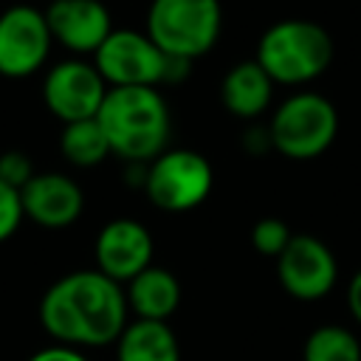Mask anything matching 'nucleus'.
Listing matches in <instances>:
<instances>
[{
  "mask_svg": "<svg viewBox=\"0 0 361 361\" xmlns=\"http://www.w3.org/2000/svg\"><path fill=\"white\" fill-rule=\"evenodd\" d=\"M39 322L62 347H102L124 333L127 296L102 271H73L45 290Z\"/></svg>",
  "mask_w": 361,
  "mask_h": 361,
  "instance_id": "obj_1",
  "label": "nucleus"
},
{
  "mask_svg": "<svg viewBox=\"0 0 361 361\" xmlns=\"http://www.w3.org/2000/svg\"><path fill=\"white\" fill-rule=\"evenodd\" d=\"M96 121L110 152L130 164H149L166 149L169 107L155 87H110Z\"/></svg>",
  "mask_w": 361,
  "mask_h": 361,
  "instance_id": "obj_2",
  "label": "nucleus"
},
{
  "mask_svg": "<svg viewBox=\"0 0 361 361\" xmlns=\"http://www.w3.org/2000/svg\"><path fill=\"white\" fill-rule=\"evenodd\" d=\"M254 59L274 85H305L333 62V39L313 20H279L259 37Z\"/></svg>",
  "mask_w": 361,
  "mask_h": 361,
  "instance_id": "obj_3",
  "label": "nucleus"
},
{
  "mask_svg": "<svg viewBox=\"0 0 361 361\" xmlns=\"http://www.w3.org/2000/svg\"><path fill=\"white\" fill-rule=\"evenodd\" d=\"M220 25V0H152L147 11V37L166 56L189 62L214 48Z\"/></svg>",
  "mask_w": 361,
  "mask_h": 361,
  "instance_id": "obj_4",
  "label": "nucleus"
},
{
  "mask_svg": "<svg viewBox=\"0 0 361 361\" xmlns=\"http://www.w3.org/2000/svg\"><path fill=\"white\" fill-rule=\"evenodd\" d=\"M338 133V113L330 104V99L319 93H293L285 99L271 124V147L293 161H307L322 155Z\"/></svg>",
  "mask_w": 361,
  "mask_h": 361,
  "instance_id": "obj_5",
  "label": "nucleus"
},
{
  "mask_svg": "<svg viewBox=\"0 0 361 361\" xmlns=\"http://www.w3.org/2000/svg\"><path fill=\"white\" fill-rule=\"evenodd\" d=\"M212 166L195 149H164L147 164L144 192L164 212H189L212 192Z\"/></svg>",
  "mask_w": 361,
  "mask_h": 361,
  "instance_id": "obj_6",
  "label": "nucleus"
},
{
  "mask_svg": "<svg viewBox=\"0 0 361 361\" xmlns=\"http://www.w3.org/2000/svg\"><path fill=\"white\" fill-rule=\"evenodd\" d=\"M93 65L107 87H155L164 82L166 54L147 37V31L113 28L93 54Z\"/></svg>",
  "mask_w": 361,
  "mask_h": 361,
  "instance_id": "obj_7",
  "label": "nucleus"
},
{
  "mask_svg": "<svg viewBox=\"0 0 361 361\" xmlns=\"http://www.w3.org/2000/svg\"><path fill=\"white\" fill-rule=\"evenodd\" d=\"M45 11L34 6H11L0 14V76L25 79L37 73L51 51Z\"/></svg>",
  "mask_w": 361,
  "mask_h": 361,
  "instance_id": "obj_8",
  "label": "nucleus"
},
{
  "mask_svg": "<svg viewBox=\"0 0 361 361\" xmlns=\"http://www.w3.org/2000/svg\"><path fill=\"white\" fill-rule=\"evenodd\" d=\"M107 90L110 87L96 71V65L82 62V59H65L54 65L42 82L45 107L62 124L96 118Z\"/></svg>",
  "mask_w": 361,
  "mask_h": 361,
  "instance_id": "obj_9",
  "label": "nucleus"
},
{
  "mask_svg": "<svg viewBox=\"0 0 361 361\" xmlns=\"http://www.w3.org/2000/svg\"><path fill=\"white\" fill-rule=\"evenodd\" d=\"M276 274L282 288L296 299H322L333 290L338 265L333 251L310 234H293L288 248L276 257Z\"/></svg>",
  "mask_w": 361,
  "mask_h": 361,
  "instance_id": "obj_10",
  "label": "nucleus"
},
{
  "mask_svg": "<svg viewBox=\"0 0 361 361\" xmlns=\"http://www.w3.org/2000/svg\"><path fill=\"white\" fill-rule=\"evenodd\" d=\"M152 237L149 231L130 217L110 220L96 237V271L113 282H130L149 268Z\"/></svg>",
  "mask_w": 361,
  "mask_h": 361,
  "instance_id": "obj_11",
  "label": "nucleus"
},
{
  "mask_svg": "<svg viewBox=\"0 0 361 361\" xmlns=\"http://www.w3.org/2000/svg\"><path fill=\"white\" fill-rule=\"evenodd\" d=\"M51 37L73 54H96L110 37V11L99 0H54L45 8Z\"/></svg>",
  "mask_w": 361,
  "mask_h": 361,
  "instance_id": "obj_12",
  "label": "nucleus"
},
{
  "mask_svg": "<svg viewBox=\"0 0 361 361\" xmlns=\"http://www.w3.org/2000/svg\"><path fill=\"white\" fill-rule=\"evenodd\" d=\"M23 214L42 228H65L79 220L85 195L76 180L62 172H37L20 189Z\"/></svg>",
  "mask_w": 361,
  "mask_h": 361,
  "instance_id": "obj_13",
  "label": "nucleus"
},
{
  "mask_svg": "<svg viewBox=\"0 0 361 361\" xmlns=\"http://www.w3.org/2000/svg\"><path fill=\"white\" fill-rule=\"evenodd\" d=\"M271 93H274V82L259 68L257 59L237 62L223 76V85H220V99H223L226 110L234 113L237 118L262 116L268 110V104H271Z\"/></svg>",
  "mask_w": 361,
  "mask_h": 361,
  "instance_id": "obj_14",
  "label": "nucleus"
},
{
  "mask_svg": "<svg viewBox=\"0 0 361 361\" xmlns=\"http://www.w3.org/2000/svg\"><path fill=\"white\" fill-rule=\"evenodd\" d=\"M127 307L135 310L138 319L166 322L180 305V282L166 268L149 265L135 279L127 282Z\"/></svg>",
  "mask_w": 361,
  "mask_h": 361,
  "instance_id": "obj_15",
  "label": "nucleus"
},
{
  "mask_svg": "<svg viewBox=\"0 0 361 361\" xmlns=\"http://www.w3.org/2000/svg\"><path fill=\"white\" fill-rule=\"evenodd\" d=\"M116 361H180L178 338L166 322L135 319L116 341Z\"/></svg>",
  "mask_w": 361,
  "mask_h": 361,
  "instance_id": "obj_16",
  "label": "nucleus"
},
{
  "mask_svg": "<svg viewBox=\"0 0 361 361\" xmlns=\"http://www.w3.org/2000/svg\"><path fill=\"white\" fill-rule=\"evenodd\" d=\"M59 149L73 166H99L110 155L107 135L96 118L65 124L59 135Z\"/></svg>",
  "mask_w": 361,
  "mask_h": 361,
  "instance_id": "obj_17",
  "label": "nucleus"
},
{
  "mask_svg": "<svg viewBox=\"0 0 361 361\" xmlns=\"http://www.w3.org/2000/svg\"><path fill=\"white\" fill-rule=\"evenodd\" d=\"M305 361H361V347L350 330L324 324L307 336Z\"/></svg>",
  "mask_w": 361,
  "mask_h": 361,
  "instance_id": "obj_18",
  "label": "nucleus"
},
{
  "mask_svg": "<svg viewBox=\"0 0 361 361\" xmlns=\"http://www.w3.org/2000/svg\"><path fill=\"white\" fill-rule=\"evenodd\" d=\"M290 237H293V234H290L288 223L279 220V217H262V220H257V226L251 228V243H254V248H257L262 257H279V254L288 248Z\"/></svg>",
  "mask_w": 361,
  "mask_h": 361,
  "instance_id": "obj_19",
  "label": "nucleus"
},
{
  "mask_svg": "<svg viewBox=\"0 0 361 361\" xmlns=\"http://www.w3.org/2000/svg\"><path fill=\"white\" fill-rule=\"evenodd\" d=\"M34 175H37V172H34V164H31V158H28L25 152L8 149V152L0 155V180L8 183L11 189L20 192Z\"/></svg>",
  "mask_w": 361,
  "mask_h": 361,
  "instance_id": "obj_20",
  "label": "nucleus"
},
{
  "mask_svg": "<svg viewBox=\"0 0 361 361\" xmlns=\"http://www.w3.org/2000/svg\"><path fill=\"white\" fill-rule=\"evenodd\" d=\"M23 217H25V214H23L20 192L0 180V243H6V240L20 228V220H23Z\"/></svg>",
  "mask_w": 361,
  "mask_h": 361,
  "instance_id": "obj_21",
  "label": "nucleus"
},
{
  "mask_svg": "<svg viewBox=\"0 0 361 361\" xmlns=\"http://www.w3.org/2000/svg\"><path fill=\"white\" fill-rule=\"evenodd\" d=\"M28 361H87V358H85L79 350H73V347L56 344V347H45V350L34 353Z\"/></svg>",
  "mask_w": 361,
  "mask_h": 361,
  "instance_id": "obj_22",
  "label": "nucleus"
},
{
  "mask_svg": "<svg viewBox=\"0 0 361 361\" xmlns=\"http://www.w3.org/2000/svg\"><path fill=\"white\" fill-rule=\"evenodd\" d=\"M347 305H350L353 319L361 324V271H355V276L347 285Z\"/></svg>",
  "mask_w": 361,
  "mask_h": 361,
  "instance_id": "obj_23",
  "label": "nucleus"
}]
</instances>
